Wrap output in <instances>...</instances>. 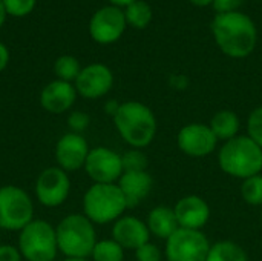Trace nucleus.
Here are the masks:
<instances>
[{
    "label": "nucleus",
    "mask_w": 262,
    "mask_h": 261,
    "mask_svg": "<svg viewBox=\"0 0 262 261\" xmlns=\"http://www.w3.org/2000/svg\"><path fill=\"white\" fill-rule=\"evenodd\" d=\"M218 165L224 174L233 178H250L261 174L262 149L249 135H236L221 146Z\"/></svg>",
    "instance_id": "obj_3"
},
{
    "label": "nucleus",
    "mask_w": 262,
    "mask_h": 261,
    "mask_svg": "<svg viewBox=\"0 0 262 261\" xmlns=\"http://www.w3.org/2000/svg\"><path fill=\"white\" fill-rule=\"evenodd\" d=\"M34 220L31 197L18 186L0 188V229L21 231Z\"/></svg>",
    "instance_id": "obj_7"
},
{
    "label": "nucleus",
    "mask_w": 262,
    "mask_h": 261,
    "mask_svg": "<svg viewBox=\"0 0 262 261\" xmlns=\"http://www.w3.org/2000/svg\"><path fill=\"white\" fill-rule=\"evenodd\" d=\"M150 232L144 222L137 217H120L112 228V240H115L124 251H137L149 243Z\"/></svg>",
    "instance_id": "obj_16"
},
{
    "label": "nucleus",
    "mask_w": 262,
    "mask_h": 261,
    "mask_svg": "<svg viewBox=\"0 0 262 261\" xmlns=\"http://www.w3.org/2000/svg\"><path fill=\"white\" fill-rule=\"evenodd\" d=\"M83 209L94 225H106L117 222L127 209V203L118 185L94 183L84 194Z\"/></svg>",
    "instance_id": "obj_5"
},
{
    "label": "nucleus",
    "mask_w": 262,
    "mask_h": 261,
    "mask_svg": "<svg viewBox=\"0 0 262 261\" xmlns=\"http://www.w3.org/2000/svg\"><path fill=\"white\" fill-rule=\"evenodd\" d=\"M114 85L112 71L103 63H92L81 69L75 80L77 92L84 98H100L106 95Z\"/></svg>",
    "instance_id": "obj_13"
},
{
    "label": "nucleus",
    "mask_w": 262,
    "mask_h": 261,
    "mask_svg": "<svg viewBox=\"0 0 262 261\" xmlns=\"http://www.w3.org/2000/svg\"><path fill=\"white\" fill-rule=\"evenodd\" d=\"M111 2H112L114 6H127V5H130V3H134L137 0H111Z\"/></svg>",
    "instance_id": "obj_35"
},
{
    "label": "nucleus",
    "mask_w": 262,
    "mask_h": 261,
    "mask_svg": "<svg viewBox=\"0 0 262 261\" xmlns=\"http://www.w3.org/2000/svg\"><path fill=\"white\" fill-rule=\"evenodd\" d=\"M0 261H21V254L18 248L2 245L0 246Z\"/></svg>",
    "instance_id": "obj_32"
},
{
    "label": "nucleus",
    "mask_w": 262,
    "mask_h": 261,
    "mask_svg": "<svg viewBox=\"0 0 262 261\" xmlns=\"http://www.w3.org/2000/svg\"><path fill=\"white\" fill-rule=\"evenodd\" d=\"M247 135L262 149V106L250 112L247 118Z\"/></svg>",
    "instance_id": "obj_27"
},
{
    "label": "nucleus",
    "mask_w": 262,
    "mask_h": 261,
    "mask_svg": "<svg viewBox=\"0 0 262 261\" xmlns=\"http://www.w3.org/2000/svg\"><path fill=\"white\" fill-rule=\"evenodd\" d=\"M89 123H91L89 115L81 111H75L68 117V125L71 128V132H75V134L83 132L89 126Z\"/></svg>",
    "instance_id": "obj_30"
},
{
    "label": "nucleus",
    "mask_w": 262,
    "mask_h": 261,
    "mask_svg": "<svg viewBox=\"0 0 262 261\" xmlns=\"http://www.w3.org/2000/svg\"><path fill=\"white\" fill-rule=\"evenodd\" d=\"M190 3H193L195 6H207L210 3H213V0H189Z\"/></svg>",
    "instance_id": "obj_36"
},
{
    "label": "nucleus",
    "mask_w": 262,
    "mask_h": 261,
    "mask_svg": "<svg viewBox=\"0 0 262 261\" xmlns=\"http://www.w3.org/2000/svg\"><path fill=\"white\" fill-rule=\"evenodd\" d=\"M124 172H138L147 169V157L140 149H130L121 155Z\"/></svg>",
    "instance_id": "obj_26"
},
{
    "label": "nucleus",
    "mask_w": 262,
    "mask_h": 261,
    "mask_svg": "<svg viewBox=\"0 0 262 261\" xmlns=\"http://www.w3.org/2000/svg\"><path fill=\"white\" fill-rule=\"evenodd\" d=\"M126 28V17L124 11H121L118 6H104L98 9L89 23V32L91 37L101 45L114 43L117 42Z\"/></svg>",
    "instance_id": "obj_12"
},
{
    "label": "nucleus",
    "mask_w": 262,
    "mask_h": 261,
    "mask_svg": "<svg viewBox=\"0 0 262 261\" xmlns=\"http://www.w3.org/2000/svg\"><path fill=\"white\" fill-rule=\"evenodd\" d=\"M5 15H6V11H5V6H3V2L0 0V26L5 22Z\"/></svg>",
    "instance_id": "obj_37"
},
{
    "label": "nucleus",
    "mask_w": 262,
    "mask_h": 261,
    "mask_svg": "<svg viewBox=\"0 0 262 261\" xmlns=\"http://www.w3.org/2000/svg\"><path fill=\"white\" fill-rule=\"evenodd\" d=\"M218 138L209 125L190 123L180 129L177 137V145L183 154L189 157H207L216 149Z\"/></svg>",
    "instance_id": "obj_11"
},
{
    "label": "nucleus",
    "mask_w": 262,
    "mask_h": 261,
    "mask_svg": "<svg viewBox=\"0 0 262 261\" xmlns=\"http://www.w3.org/2000/svg\"><path fill=\"white\" fill-rule=\"evenodd\" d=\"M118 108H120V103H117V102H109V103H106V112L107 114H111L112 117L117 114V111H118Z\"/></svg>",
    "instance_id": "obj_34"
},
{
    "label": "nucleus",
    "mask_w": 262,
    "mask_h": 261,
    "mask_svg": "<svg viewBox=\"0 0 262 261\" xmlns=\"http://www.w3.org/2000/svg\"><path fill=\"white\" fill-rule=\"evenodd\" d=\"M118 188L126 198L127 208H135L149 197L154 188V180L147 171L123 172L118 180Z\"/></svg>",
    "instance_id": "obj_18"
},
{
    "label": "nucleus",
    "mask_w": 262,
    "mask_h": 261,
    "mask_svg": "<svg viewBox=\"0 0 262 261\" xmlns=\"http://www.w3.org/2000/svg\"><path fill=\"white\" fill-rule=\"evenodd\" d=\"M71 192V180L61 168H48L41 171L35 182L37 200L46 208H57L66 202Z\"/></svg>",
    "instance_id": "obj_10"
},
{
    "label": "nucleus",
    "mask_w": 262,
    "mask_h": 261,
    "mask_svg": "<svg viewBox=\"0 0 262 261\" xmlns=\"http://www.w3.org/2000/svg\"><path fill=\"white\" fill-rule=\"evenodd\" d=\"M54 71H55V75L58 77V80H63V82H75L78 74L81 72V68H80V62L72 57V55H63L60 58H57L55 65H54Z\"/></svg>",
    "instance_id": "obj_24"
},
{
    "label": "nucleus",
    "mask_w": 262,
    "mask_h": 261,
    "mask_svg": "<svg viewBox=\"0 0 262 261\" xmlns=\"http://www.w3.org/2000/svg\"><path fill=\"white\" fill-rule=\"evenodd\" d=\"M84 169L89 178L100 185L115 183L124 172L121 155L104 146H98L89 151Z\"/></svg>",
    "instance_id": "obj_9"
},
{
    "label": "nucleus",
    "mask_w": 262,
    "mask_h": 261,
    "mask_svg": "<svg viewBox=\"0 0 262 261\" xmlns=\"http://www.w3.org/2000/svg\"><path fill=\"white\" fill-rule=\"evenodd\" d=\"M18 251L26 261H54L58 252L55 228L45 220H32L20 231Z\"/></svg>",
    "instance_id": "obj_6"
},
{
    "label": "nucleus",
    "mask_w": 262,
    "mask_h": 261,
    "mask_svg": "<svg viewBox=\"0 0 262 261\" xmlns=\"http://www.w3.org/2000/svg\"><path fill=\"white\" fill-rule=\"evenodd\" d=\"M124 17H126V23L132 25L134 28L143 29L152 20V8L147 2L137 0L126 6Z\"/></svg>",
    "instance_id": "obj_22"
},
{
    "label": "nucleus",
    "mask_w": 262,
    "mask_h": 261,
    "mask_svg": "<svg viewBox=\"0 0 262 261\" xmlns=\"http://www.w3.org/2000/svg\"><path fill=\"white\" fill-rule=\"evenodd\" d=\"M0 231H2V229H0Z\"/></svg>",
    "instance_id": "obj_39"
},
{
    "label": "nucleus",
    "mask_w": 262,
    "mask_h": 261,
    "mask_svg": "<svg viewBox=\"0 0 262 261\" xmlns=\"http://www.w3.org/2000/svg\"><path fill=\"white\" fill-rule=\"evenodd\" d=\"M210 246L201 231L180 228L166 240L164 255L167 261H206Z\"/></svg>",
    "instance_id": "obj_8"
},
{
    "label": "nucleus",
    "mask_w": 262,
    "mask_h": 261,
    "mask_svg": "<svg viewBox=\"0 0 262 261\" xmlns=\"http://www.w3.org/2000/svg\"><path fill=\"white\" fill-rule=\"evenodd\" d=\"M241 195L247 205L262 206V174L243 180Z\"/></svg>",
    "instance_id": "obj_25"
},
{
    "label": "nucleus",
    "mask_w": 262,
    "mask_h": 261,
    "mask_svg": "<svg viewBox=\"0 0 262 261\" xmlns=\"http://www.w3.org/2000/svg\"><path fill=\"white\" fill-rule=\"evenodd\" d=\"M77 98V89L69 82L55 80L46 85L40 94V103L51 114H63L72 108Z\"/></svg>",
    "instance_id": "obj_17"
},
{
    "label": "nucleus",
    "mask_w": 262,
    "mask_h": 261,
    "mask_svg": "<svg viewBox=\"0 0 262 261\" xmlns=\"http://www.w3.org/2000/svg\"><path fill=\"white\" fill-rule=\"evenodd\" d=\"M180 228L201 231L210 220V208L200 195H186L180 198L173 208Z\"/></svg>",
    "instance_id": "obj_15"
},
{
    "label": "nucleus",
    "mask_w": 262,
    "mask_h": 261,
    "mask_svg": "<svg viewBox=\"0 0 262 261\" xmlns=\"http://www.w3.org/2000/svg\"><path fill=\"white\" fill-rule=\"evenodd\" d=\"M91 257L94 261H123L124 249L115 240H101L97 242Z\"/></svg>",
    "instance_id": "obj_23"
},
{
    "label": "nucleus",
    "mask_w": 262,
    "mask_h": 261,
    "mask_svg": "<svg viewBox=\"0 0 262 261\" xmlns=\"http://www.w3.org/2000/svg\"><path fill=\"white\" fill-rule=\"evenodd\" d=\"M135 258H137V261H161L163 260V252L157 245L149 242L135 251Z\"/></svg>",
    "instance_id": "obj_29"
},
{
    "label": "nucleus",
    "mask_w": 262,
    "mask_h": 261,
    "mask_svg": "<svg viewBox=\"0 0 262 261\" xmlns=\"http://www.w3.org/2000/svg\"><path fill=\"white\" fill-rule=\"evenodd\" d=\"M114 123L121 138L134 149L149 146L157 134V118L154 111L140 102L120 103Z\"/></svg>",
    "instance_id": "obj_2"
},
{
    "label": "nucleus",
    "mask_w": 262,
    "mask_h": 261,
    "mask_svg": "<svg viewBox=\"0 0 262 261\" xmlns=\"http://www.w3.org/2000/svg\"><path fill=\"white\" fill-rule=\"evenodd\" d=\"M58 251L66 258H88L97 245L94 223L81 214L64 217L55 228Z\"/></svg>",
    "instance_id": "obj_4"
},
{
    "label": "nucleus",
    "mask_w": 262,
    "mask_h": 261,
    "mask_svg": "<svg viewBox=\"0 0 262 261\" xmlns=\"http://www.w3.org/2000/svg\"><path fill=\"white\" fill-rule=\"evenodd\" d=\"M6 14L15 15V17H21L29 14L34 6H35V0H2Z\"/></svg>",
    "instance_id": "obj_28"
},
{
    "label": "nucleus",
    "mask_w": 262,
    "mask_h": 261,
    "mask_svg": "<svg viewBox=\"0 0 262 261\" xmlns=\"http://www.w3.org/2000/svg\"><path fill=\"white\" fill-rule=\"evenodd\" d=\"M8 62H9V52H8V48H6L3 43H0V72L6 68Z\"/></svg>",
    "instance_id": "obj_33"
},
{
    "label": "nucleus",
    "mask_w": 262,
    "mask_h": 261,
    "mask_svg": "<svg viewBox=\"0 0 262 261\" xmlns=\"http://www.w3.org/2000/svg\"><path fill=\"white\" fill-rule=\"evenodd\" d=\"M88 142L81 134L68 132L64 134L55 146V160L58 168L63 171H77L84 166L89 154Z\"/></svg>",
    "instance_id": "obj_14"
},
{
    "label": "nucleus",
    "mask_w": 262,
    "mask_h": 261,
    "mask_svg": "<svg viewBox=\"0 0 262 261\" xmlns=\"http://www.w3.org/2000/svg\"><path fill=\"white\" fill-rule=\"evenodd\" d=\"M150 235H155L157 238L167 240L177 229H180L177 215L173 208L169 206H157L154 208L146 222Z\"/></svg>",
    "instance_id": "obj_19"
},
{
    "label": "nucleus",
    "mask_w": 262,
    "mask_h": 261,
    "mask_svg": "<svg viewBox=\"0 0 262 261\" xmlns=\"http://www.w3.org/2000/svg\"><path fill=\"white\" fill-rule=\"evenodd\" d=\"M63 261H89V260H86V258H66V260H63Z\"/></svg>",
    "instance_id": "obj_38"
},
{
    "label": "nucleus",
    "mask_w": 262,
    "mask_h": 261,
    "mask_svg": "<svg viewBox=\"0 0 262 261\" xmlns=\"http://www.w3.org/2000/svg\"><path fill=\"white\" fill-rule=\"evenodd\" d=\"M209 126L213 131L215 137L226 143L238 135V131L241 128V120L233 111L223 109V111H218L212 117Z\"/></svg>",
    "instance_id": "obj_20"
},
{
    "label": "nucleus",
    "mask_w": 262,
    "mask_h": 261,
    "mask_svg": "<svg viewBox=\"0 0 262 261\" xmlns=\"http://www.w3.org/2000/svg\"><path fill=\"white\" fill-rule=\"evenodd\" d=\"M241 3L243 0H213V8L218 11V14H226L236 11Z\"/></svg>",
    "instance_id": "obj_31"
},
{
    "label": "nucleus",
    "mask_w": 262,
    "mask_h": 261,
    "mask_svg": "<svg viewBox=\"0 0 262 261\" xmlns=\"http://www.w3.org/2000/svg\"><path fill=\"white\" fill-rule=\"evenodd\" d=\"M212 32L220 49L232 58L247 57L255 49L258 40L253 20L239 11L216 14Z\"/></svg>",
    "instance_id": "obj_1"
},
{
    "label": "nucleus",
    "mask_w": 262,
    "mask_h": 261,
    "mask_svg": "<svg viewBox=\"0 0 262 261\" xmlns=\"http://www.w3.org/2000/svg\"><path fill=\"white\" fill-rule=\"evenodd\" d=\"M206 261H250L247 252L235 242L223 240L210 246Z\"/></svg>",
    "instance_id": "obj_21"
}]
</instances>
